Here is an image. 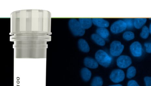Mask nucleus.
I'll return each mask as SVG.
<instances>
[{
    "label": "nucleus",
    "mask_w": 151,
    "mask_h": 86,
    "mask_svg": "<svg viewBox=\"0 0 151 86\" xmlns=\"http://www.w3.org/2000/svg\"><path fill=\"white\" fill-rule=\"evenodd\" d=\"M149 19H150V20H151V18H149Z\"/></svg>",
    "instance_id": "a878e982"
},
{
    "label": "nucleus",
    "mask_w": 151,
    "mask_h": 86,
    "mask_svg": "<svg viewBox=\"0 0 151 86\" xmlns=\"http://www.w3.org/2000/svg\"><path fill=\"white\" fill-rule=\"evenodd\" d=\"M78 45L80 49L84 53H88L90 50V47L87 42L85 40L80 39L78 40Z\"/></svg>",
    "instance_id": "9b49d317"
},
{
    "label": "nucleus",
    "mask_w": 151,
    "mask_h": 86,
    "mask_svg": "<svg viewBox=\"0 0 151 86\" xmlns=\"http://www.w3.org/2000/svg\"><path fill=\"white\" fill-rule=\"evenodd\" d=\"M96 33L103 38H107L109 35V31L105 28H99L97 29Z\"/></svg>",
    "instance_id": "2eb2a0df"
},
{
    "label": "nucleus",
    "mask_w": 151,
    "mask_h": 86,
    "mask_svg": "<svg viewBox=\"0 0 151 86\" xmlns=\"http://www.w3.org/2000/svg\"><path fill=\"white\" fill-rule=\"evenodd\" d=\"M130 50L133 56L136 57H139L142 54V47L140 42H135L131 45Z\"/></svg>",
    "instance_id": "423d86ee"
},
{
    "label": "nucleus",
    "mask_w": 151,
    "mask_h": 86,
    "mask_svg": "<svg viewBox=\"0 0 151 86\" xmlns=\"http://www.w3.org/2000/svg\"><path fill=\"white\" fill-rule=\"evenodd\" d=\"M109 86H123L120 84H118V85H110Z\"/></svg>",
    "instance_id": "b1692460"
},
{
    "label": "nucleus",
    "mask_w": 151,
    "mask_h": 86,
    "mask_svg": "<svg viewBox=\"0 0 151 86\" xmlns=\"http://www.w3.org/2000/svg\"><path fill=\"white\" fill-rule=\"evenodd\" d=\"M128 86H140L136 81L132 80H131L128 82L127 85Z\"/></svg>",
    "instance_id": "5701e85b"
},
{
    "label": "nucleus",
    "mask_w": 151,
    "mask_h": 86,
    "mask_svg": "<svg viewBox=\"0 0 151 86\" xmlns=\"http://www.w3.org/2000/svg\"><path fill=\"white\" fill-rule=\"evenodd\" d=\"M134 33L131 31H127L123 34V37L125 40L129 41L135 38Z\"/></svg>",
    "instance_id": "a211bd4d"
},
{
    "label": "nucleus",
    "mask_w": 151,
    "mask_h": 86,
    "mask_svg": "<svg viewBox=\"0 0 151 86\" xmlns=\"http://www.w3.org/2000/svg\"><path fill=\"white\" fill-rule=\"evenodd\" d=\"M136 70L133 66H131L128 69L127 73V77L128 78H131L136 75Z\"/></svg>",
    "instance_id": "6ab92c4d"
},
{
    "label": "nucleus",
    "mask_w": 151,
    "mask_h": 86,
    "mask_svg": "<svg viewBox=\"0 0 151 86\" xmlns=\"http://www.w3.org/2000/svg\"><path fill=\"white\" fill-rule=\"evenodd\" d=\"M146 21V18H135L134 19V26L137 29H140L145 24Z\"/></svg>",
    "instance_id": "f8f14e48"
},
{
    "label": "nucleus",
    "mask_w": 151,
    "mask_h": 86,
    "mask_svg": "<svg viewBox=\"0 0 151 86\" xmlns=\"http://www.w3.org/2000/svg\"><path fill=\"white\" fill-rule=\"evenodd\" d=\"M81 76L85 81H88L91 79L92 73L91 71L86 68H83L81 71Z\"/></svg>",
    "instance_id": "ddd939ff"
},
{
    "label": "nucleus",
    "mask_w": 151,
    "mask_h": 86,
    "mask_svg": "<svg viewBox=\"0 0 151 86\" xmlns=\"http://www.w3.org/2000/svg\"><path fill=\"white\" fill-rule=\"evenodd\" d=\"M69 26L72 33L74 35L82 36L85 33V29L82 28L78 20L72 19L69 22Z\"/></svg>",
    "instance_id": "f03ea898"
},
{
    "label": "nucleus",
    "mask_w": 151,
    "mask_h": 86,
    "mask_svg": "<svg viewBox=\"0 0 151 86\" xmlns=\"http://www.w3.org/2000/svg\"><path fill=\"white\" fill-rule=\"evenodd\" d=\"M103 81L100 77L96 76L94 78L91 83V86H102Z\"/></svg>",
    "instance_id": "dca6fc26"
},
{
    "label": "nucleus",
    "mask_w": 151,
    "mask_h": 86,
    "mask_svg": "<svg viewBox=\"0 0 151 86\" xmlns=\"http://www.w3.org/2000/svg\"><path fill=\"white\" fill-rule=\"evenodd\" d=\"M132 61L131 58L127 55H121L117 59V65L121 68H125L131 65Z\"/></svg>",
    "instance_id": "0eeeda50"
},
{
    "label": "nucleus",
    "mask_w": 151,
    "mask_h": 86,
    "mask_svg": "<svg viewBox=\"0 0 151 86\" xmlns=\"http://www.w3.org/2000/svg\"><path fill=\"white\" fill-rule=\"evenodd\" d=\"M124 49V46L120 42L115 40L113 42L110 46V54L113 56H118L122 53Z\"/></svg>",
    "instance_id": "7ed1b4c3"
},
{
    "label": "nucleus",
    "mask_w": 151,
    "mask_h": 86,
    "mask_svg": "<svg viewBox=\"0 0 151 86\" xmlns=\"http://www.w3.org/2000/svg\"><path fill=\"white\" fill-rule=\"evenodd\" d=\"M150 33L149 29L147 26H144L142 29L140 35L141 38L146 39L147 38Z\"/></svg>",
    "instance_id": "f3484780"
},
{
    "label": "nucleus",
    "mask_w": 151,
    "mask_h": 86,
    "mask_svg": "<svg viewBox=\"0 0 151 86\" xmlns=\"http://www.w3.org/2000/svg\"><path fill=\"white\" fill-rule=\"evenodd\" d=\"M127 24V28H131L134 26V19L127 18L123 20Z\"/></svg>",
    "instance_id": "aec40b11"
},
{
    "label": "nucleus",
    "mask_w": 151,
    "mask_h": 86,
    "mask_svg": "<svg viewBox=\"0 0 151 86\" xmlns=\"http://www.w3.org/2000/svg\"><path fill=\"white\" fill-rule=\"evenodd\" d=\"M127 28V25L125 21L119 20L113 23L110 27V30L113 33L118 34L122 33Z\"/></svg>",
    "instance_id": "20e7f679"
},
{
    "label": "nucleus",
    "mask_w": 151,
    "mask_h": 86,
    "mask_svg": "<svg viewBox=\"0 0 151 86\" xmlns=\"http://www.w3.org/2000/svg\"><path fill=\"white\" fill-rule=\"evenodd\" d=\"M146 86H151V77H146L144 78Z\"/></svg>",
    "instance_id": "4be33fe9"
},
{
    "label": "nucleus",
    "mask_w": 151,
    "mask_h": 86,
    "mask_svg": "<svg viewBox=\"0 0 151 86\" xmlns=\"http://www.w3.org/2000/svg\"><path fill=\"white\" fill-rule=\"evenodd\" d=\"M146 48V51L147 53H151V43L146 42L144 44Z\"/></svg>",
    "instance_id": "412c9836"
},
{
    "label": "nucleus",
    "mask_w": 151,
    "mask_h": 86,
    "mask_svg": "<svg viewBox=\"0 0 151 86\" xmlns=\"http://www.w3.org/2000/svg\"><path fill=\"white\" fill-rule=\"evenodd\" d=\"M92 21L94 25L100 28H107L109 25V22L102 18H93Z\"/></svg>",
    "instance_id": "6e6552de"
},
{
    "label": "nucleus",
    "mask_w": 151,
    "mask_h": 86,
    "mask_svg": "<svg viewBox=\"0 0 151 86\" xmlns=\"http://www.w3.org/2000/svg\"><path fill=\"white\" fill-rule=\"evenodd\" d=\"M96 61L101 65L107 67L111 64L112 59L106 52L102 50H99L95 55Z\"/></svg>",
    "instance_id": "f257e3e1"
},
{
    "label": "nucleus",
    "mask_w": 151,
    "mask_h": 86,
    "mask_svg": "<svg viewBox=\"0 0 151 86\" xmlns=\"http://www.w3.org/2000/svg\"><path fill=\"white\" fill-rule=\"evenodd\" d=\"M149 29L150 33L151 34V23L150 24L149 28Z\"/></svg>",
    "instance_id": "393cba45"
},
{
    "label": "nucleus",
    "mask_w": 151,
    "mask_h": 86,
    "mask_svg": "<svg viewBox=\"0 0 151 86\" xmlns=\"http://www.w3.org/2000/svg\"><path fill=\"white\" fill-rule=\"evenodd\" d=\"M84 62L86 66L90 68L96 69L98 66L97 61L91 58L86 57L85 58Z\"/></svg>",
    "instance_id": "1a4fd4ad"
},
{
    "label": "nucleus",
    "mask_w": 151,
    "mask_h": 86,
    "mask_svg": "<svg viewBox=\"0 0 151 86\" xmlns=\"http://www.w3.org/2000/svg\"><path fill=\"white\" fill-rule=\"evenodd\" d=\"M110 78L113 82L115 83L120 82L125 78L124 72L121 69L115 70L110 74Z\"/></svg>",
    "instance_id": "39448f33"
},
{
    "label": "nucleus",
    "mask_w": 151,
    "mask_h": 86,
    "mask_svg": "<svg viewBox=\"0 0 151 86\" xmlns=\"http://www.w3.org/2000/svg\"><path fill=\"white\" fill-rule=\"evenodd\" d=\"M91 37L94 42L101 46H103L105 44V42L103 38L97 34H93Z\"/></svg>",
    "instance_id": "4468645a"
},
{
    "label": "nucleus",
    "mask_w": 151,
    "mask_h": 86,
    "mask_svg": "<svg viewBox=\"0 0 151 86\" xmlns=\"http://www.w3.org/2000/svg\"><path fill=\"white\" fill-rule=\"evenodd\" d=\"M78 21L82 28L85 29L90 28L93 23L92 19L91 18H80Z\"/></svg>",
    "instance_id": "9d476101"
}]
</instances>
